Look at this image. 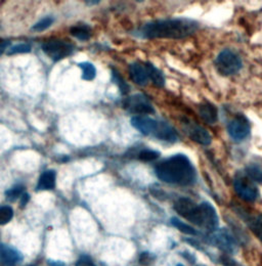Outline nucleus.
Wrapping results in <instances>:
<instances>
[{"label":"nucleus","instance_id":"7","mask_svg":"<svg viewBox=\"0 0 262 266\" xmlns=\"http://www.w3.org/2000/svg\"><path fill=\"white\" fill-rule=\"evenodd\" d=\"M124 108L131 113L139 114V116H143L144 114H153L155 112L150 100L140 94L127 98L124 102Z\"/></svg>","mask_w":262,"mask_h":266},{"label":"nucleus","instance_id":"9","mask_svg":"<svg viewBox=\"0 0 262 266\" xmlns=\"http://www.w3.org/2000/svg\"><path fill=\"white\" fill-rule=\"evenodd\" d=\"M211 241L216 247H218L220 250L226 253L234 254L238 250V246L234 237L230 234V232H228L225 229H221L214 232L211 237Z\"/></svg>","mask_w":262,"mask_h":266},{"label":"nucleus","instance_id":"21","mask_svg":"<svg viewBox=\"0 0 262 266\" xmlns=\"http://www.w3.org/2000/svg\"><path fill=\"white\" fill-rule=\"evenodd\" d=\"M71 34L79 40H87L91 37V30L86 26H75L71 28Z\"/></svg>","mask_w":262,"mask_h":266},{"label":"nucleus","instance_id":"25","mask_svg":"<svg viewBox=\"0 0 262 266\" xmlns=\"http://www.w3.org/2000/svg\"><path fill=\"white\" fill-rule=\"evenodd\" d=\"M24 187L22 186H16L14 187L13 189L9 190L7 193H6V197L9 201L11 202H15L16 200H18L20 197L23 196L24 194Z\"/></svg>","mask_w":262,"mask_h":266},{"label":"nucleus","instance_id":"33","mask_svg":"<svg viewBox=\"0 0 262 266\" xmlns=\"http://www.w3.org/2000/svg\"><path fill=\"white\" fill-rule=\"evenodd\" d=\"M29 199H30L29 195H28V194H26V193H24V194H23V196H22V200H21V206H22V207L26 206V204L28 203Z\"/></svg>","mask_w":262,"mask_h":266},{"label":"nucleus","instance_id":"10","mask_svg":"<svg viewBox=\"0 0 262 266\" xmlns=\"http://www.w3.org/2000/svg\"><path fill=\"white\" fill-rule=\"evenodd\" d=\"M185 127H186V130H187L190 138L192 140H194L195 142H197L199 144H203V145H208L211 143L212 137H211L210 133L202 126L192 123V122H186Z\"/></svg>","mask_w":262,"mask_h":266},{"label":"nucleus","instance_id":"20","mask_svg":"<svg viewBox=\"0 0 262 266\" xmlns=\"http://www.w3.org/2000/svg\"><path fill=\"white\" fill-rule=\"evenodd\" d=\"M79 68L82 70V78L86 81H92L96 78L97 70L92 63H80Z\"/></svg>","mask_w":262,"mask_h":266},{"label":"nucleus","instance_id":"23","mask_svg":"<svg viewBox=\"0 0 262 266\" xmlns=\"http://www.w3.org/2000/svg\"><path fill=\"white\" fill-rule=\"evenodd\" d=\"M14 217V210L10 206H0V225L9 223Z\"/></svg>","mask_w":262,"mask_h":266},{"label":"nucleus","instance_id":"31","mask_svg":"<svg viewBox=\"0 0 262 266\" xmlns=\"http://www.w3.org/2000/svg\"><path fill=\"white\" fill-rule=\"evenodd\" d=\"M152 260H153V259H152V257H151V255H150L149 253H143V254H141V256H140L139 262H140L141 264H143V265H147V264H149Z\"/></svg>","mask_w":262,"mask_h":266},{"label":"nucleus","instance_id":"26","mask_svg":"<svg viewBox=\"0 0 262 266\" xmlns=\"http://www.w3.org/2000/svg\"><path fill=\"white\" fill-rule=\"evenodd\" d=\"M53 23V18L51 17H46L44 19H42L41 21H39L38 23H36L33 27L32 30L35 32H42L44 30H46L47 28H49Z\"/></svg>","mask_w":262,"mask_h":266},{"label":"nucleus","instance_id":"24","mask_svg":"<svg viewBox=\"0 0 262 266\" xmlns=\"http://www.w3.org/2000/svg\"><path fill=\"white\" fill-rule=\"evenodd\" d=\"M250 227L254 234L261 241L262 243V215H259L251 220Z\"/></svg>","mask_w":262,"mask_h":266},{"label":"nucleus","instance_id":"28","mask_svg":"<svg viewBox=\"0 0 262 266\" xmlns=\"http://www.w3.org/2000/svg\"><path fill=\"white\" fill-rule=\"evenodd\" d=\"M31 50V46L27 43H21V44H17L15 46H12L9 48L8 50V54L12 55V54H17V53H27Z\"/></svg>","mask_w":262,"mask_h":266},{"label":"nucleus","instance_id":"30","mask_svg":"<svg viewBox=\"0 0 262 266\" xmlns=\"http://www.w3.org/2000/svg\"><path fill=\"white\" fill-rule=\"evenodd\" d=\"M76 266H97L93 260L90 258V257H87V256H83L81 257L77 263H76Z\"/></svg>","mask_w":262,"mask_h":266},{"label":"nucleus","instance_id":"11","mask_svg":"<svg viewBox=\"0 0 262 266\" xmlns=\"http://www.w3.org/2000/svg\"><path fill=\"white\" fill-rule=\"evenodd\" d=\"M23 260L19 250L9 245H0V261L6 266H17Z\"/></svg>","mask_w":262,"mask_h":266},{"label":"nucleus","instance_id":"34","mask_svg":"<svg viewBox=\"0 0 262 266\" xmlns=\"http://www.w3.org/2000/svg\"><path fill=\"white\" fill-rule=\"evenodd\" d=\"M48 266H65V263L61 261H53V260H47Z\"/></svg>","mask_w":262,"mask_h":266},{"label":"nucleus","instance_id":"27","mask_svg":"<svg viewBox=\"0 0 262 266\" xmlns=\"http://www.w3.org/2000/svg\"><path fill=\"white\" fill-rule=\"evenodd\" d=\"M160 157V153L153 150H143L139 153L138 158L141 161H154Z\"/></svg>","mask_w":262,"mask_h":266},{"label":"nucleus","instance_id":"14","mask_svg":"<svg viewBox=\"0 0 262 266\" xmlns=\"http://www.w3.org/2000/svg\"><path fill=\"white\" fill-rule=\"evenodd\" d=\"M129 74L130 78L133 82L140 86H144L148 84L149 76L145 69V66L140 63H133L129 66Z\"/></svg>","mask_w":262,"mask_h":266},{"label":"nucleus","instance_id":"4","mask_svg":"<svg viewBox=\"0 0 262 266\" xmlns=\"http://www.w3.org/2000/svg\"><path fill=\"white\" fill-rule=\"evenodd\" d=\"M215 67L221 75L230 76L241 70L242 60L230 49H224L217 55Z\"/></svg>","mask_w":262,"mask_h":266},{"label":"nucleus","instance_id":"29","mask_svg":"<svg viewBox=\"0 0 262 266\" xmlns=\"http://www.w3.org/2000/svg\"><path fill=\"white\" fill-rule=\"evenodd\" d=\"M113 77H114V79H115V82L118 84V86H119V90L121 91V94L122 95H126V94H128V92H129V86H128V84L120 77V75H118L116 72H113Z\"/></svg>","mask_w":262,"mask_h":266},{"label":"nucleus","instance_id":"32","mask_svg":"<svg viewBox=\"0 0 262 266\" xmlns=\"http://www.w3.org/2000/svg\"><path fill=\"white\" fill-rule=\"evenodd\" d=\"M10 44H11V42L8 41V40L0 41V55H2L6 51V49L10 46Z\"/></svg>","mask_w":262,"mask_h":266},{"label":"nucleus","instance_id":"36","mask_svg":"<svg viewBox=\"0 0 262 266\" xmlns=\"http://www.w3.org/2000/svg\"><path fill=\"white\" fill-rule=\"evenodd\" d=\"M177 266H184V265H182V264H178Z\"/></svg>","mask_w":262,"mask_h":266},{"label":"nucleus","instance_id":"2","mask_svg":"<svg viewBox=\"0 0 262 266\" xmlns=\"http://www.w3.org/2000/svg\"><path fill=\"white\" fill-rule=\"evenodd\" d=\"M198 28V23L193 20L169 19L150 22L143 25L139 32L142 37L149 39H182L194 34Z\"/></svg>","mask_w":262,"mask_h":266},{"label":"nucleus","instance_id":"1","mask_svg":"<svg viewBox=\"0 0 262 266\" xmlns=\"http://www.w3.org/2000/svg\"><path fill=\"white\" fill-rule=\"evenodd\" d=\"M158 179L166 184L190 186L195 184L197 173L185 155H174L160 162L155 168Z\"/></svg>","mask_w":262,"mask_h":266},{"label":"nucleus","instance_id":"22","mask_svg":"<svg viewBox=\"0 0 262 266\" xmlns=\"http://www.w3.org/2000/svg\"><path fill=\"white\" fill-rule=\"evenodd\" d=\"M171 223H172V225H173L174 227H177L179 230H181V231L184 232V233L192 234V235L198 234L197 230H196L194 227H192V226L184 223V222L181 221L179 218H176V217L172 218V219H171Z\"/></svg>","mask_w":262,"mask_h":266},{"label":"nucleus","instance_id":"6","mask_svg":"<svg viewBox=\"0 0 262 266\" xmlns=\"http://www.w3.org/2000/svg\"><path fill=\"white\" fill-rule=\"evenodd\" d=\"M73 48L72 44L61 40L48 41L42 45L43 51L54 62L69 56L73 52Z\"/></svg>","mask_w":262,"mask_h":266},{"label":"nucleus","instance_id":"16","mask_svg":"<svg viewBox=\"0 0 262 266\" xmlns=\"http://www.w3.org/2000/svg\"><path fill=\"white\" fill-rule=\"evenodd\" d=\"M196 205L197 204L189 198H181L174 203V210L183 217L188 218V216L191 214V212L196 207Z\"/></svg>","mask_w":262,"mask_h":266},{"label":"nucleus","instance_id":"18","mask_svg":"<svg viewBox=\"0 0 262 266\" xmlns=\"http://www.w3.org/2000/svg\"><path fill=\"white\" fill-rule=\"evenodd\" d=\"M144 66H145V69L148 72V76L152 80V82L158 87L164 86L165 78H164L163 73L159 69H157L154 65H152L151 63H145Z\"/></svg>","mask_w":262,"mask_h":266},{"label":"nucleus","instance_id":"19","mask_svg":"<svg viewBox=\"0 0 262 266\" xmlns=\"http://www.w3.org/2000/svg\"><path fill=\"white\" fill-rule=\"evenodd\" d=\"M246 173L248 175V179H250L251 181L258 184H262V167H260L259 165H249L246 168Z\"/></svg>","mask_w":262,"mask_h":266},{"label":"nucleus","instance_id":"37","mask_svg":"<svg viewBox=\"0 0 262 266\" xmlns=\"http://www.w3.org/2000/svg\"><path fill=\"white\" fill-rule=\"evenodd\" d=\"M30 266H33V265H30Z\"/></svg>","mask_w":262,"mask_h":266},{"label":"nucleus","instance_id":"17","mask_svg":"<svg viewBox=\"0 0 262 266\" xmlns=\"http://www.w3.org/2000/svg\"><path fill=\"white\" fill-rule=\"evenodd\" d=\"M200 116L208 124H214L218 120L217 109L211 104H204L199 109Z\"/></svg>","mask_w":262,"mask_h":266},{"label":"nucleus","instance_id":"3","mask_svg":"<svg viewBox=\"0 0 262 266\" xmlns=\"http://www.w3.org/2000/svg\"><path fill=\"white\" fill-rule=\"evenodd\" d=\"M187 219L190 222L210 231L215 230L218 225L217 213L214 207L207 202H204L201 205H196Z\"/></svg>","mask_w":262,"mask_h":266},{"label":"nucleus","instance_id":"35","mask_svg":"<svg viewBox=\"0 0 262 266\" xmlns=\"http://www.w3.org/2000/svg\"><path fill=\"white\" fill-rule=\"evenodd\" d=\"M100 2H86L85 4L89 5V6H94V5H98Z\"/></svg>","mask_w":262,"mask_h":266},{"label":"nucleus","instance_id":"5","mask_svg":"<svg viewBox=\"0 0 262 266\" xmlns=\"http://www.w3.org/2000/svg\"><path fill=\"white\" fill-rule=\"evenodd\" d=\"M234 188L238 196L247 202H253L258 198V189L247 176H237Z\"/></svg>","mask_w":262,"mask_h":266},{"label":"nucleus","instance_id":"8","mask_svg":"<svg viewBox=\"0 0 262 266\" xmlns=\"http://www.w3.org/2000/svg\"><path fill=\"white\" fill-rule=\"evenodd\" d=\"M250 123L244 116H237L227 125L229 136L235 141H242L250 134Z\"/></svg>","mask_w":262,"mask_h":266},{"label":"nucleus","instance_id":"13","mask_svg":"<svg viewBox=\"0 0 262 266\" xmlns=\"http://www.w3.org/2000/svg\"><path fill=\"white\" fill-rule=\"evenodd\" d=\"M154 136H156L158 139L167 142H176L179 138L178 132L174 130V128L171 125L165 122H159Z\"/></svg>","mask_w":262,"mask_h":266},{"label":"nucleus","instance_id":"15","mask_svg":"<svg viewBox=\"0 0 262 266\" xmlns=\"http://www.w3.org/2000/svg\"><path fill=\"white\" fill-rule=\"evenodd\" d=\"M55 177L56 174L52 170H47L43 172L37 184V191H49L53 190L55 187Z\"/></svg>","mask_w":262,"mask_h":266},{"label":"nucleus","instance_id":"12","mask_svg":"<svg viewBox=\"0 0 262 266\" xmlns=\"http://www.w3.org/2000/svg\"><path fill=\"white\" fill-rule=\"evenodd\" d=\"M132 126L144 135H154L159 122L147 116H134L131 119Z\"/></svg>","mask_w":262,"mask_h":266}]
</instances>
